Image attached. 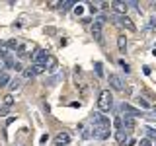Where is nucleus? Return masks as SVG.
<instances>
[{
	"mask_svg": "<svg viewBox=\"0 0 156 146\" xmlns=\"http://www.w3.org/2000/svg\"><path fill=\"white\" fill-rule=\"evenodd\" d=\"M20 84H22V80H12L10 82V90H18Z\"/></svg>",
	"mask_w": 156,
	"mask_h": 146,
	"instance_id": "nucleus-24",
	"label": "nucleus"
},
{
	"mask_svg": "<svg viewBox=\"0 0 156 146\" xmlns=\"http://www.w3.org/2000/svg\"><path fill=\"white\" fill-rule=\"evenodd\" d=\"M139 146H152V142H150L148 138H143V140L139 142Z\"/></svg>",
	"mask_w": 156,
	"mask_h": 146,
	"instance_id": "nucleus-26",
	"label": "nucleus"
},
{
	"mask_svg": "<svg viewBox=\"0 0 156 146\" xmlns=\"http://www.w3.org/2000/svg\"><path fill=\"white\" fill-rule=\"evenodd\" d=\"M43 72H45V66H41V64H33V66H29V68H23V76H26V78L43 74Z\"/></svg>",
	"mask_w": 156,
	"mask_h": 146,
	"instance_id": "nucleus-4",
	"label": "nucleus"
},
{
	"mask_svg": "<svg viewBox=\"0 0 156 146\" xmlns=\"http://www.w3.org/2000/svg\"><path fill=\"white\" fill-rule=\"evenodd\" d=\"M135 117H129V115H125L123 119H121V129H125L127 133H129V130H133L135 129Z\"/></svg>",
	"mask_w": 156,
	"mask_h": 146,
	"instance_id": "nucleus-8",
	"label": "nucleus"
},
{
	"mask_svg": "<svg viewBox=\"0 0 156 146\" xmlns=\"http://www.w3.org/2000/svg\"><path fill=\"white\" fill-rule=\"evenodd\" d=\"M31 61H33V64H45V61H47V53L43 51V49H37L35 53H33V57H31Z\"/></svg>",
	"mask_w": 156,
	"mask_h": 146,
	"instance_id": "nucleus-6",
	"label": "nucleus"
},
{
	"mask_svg": "<svg viewBox=\"0 0 156 146\" xmlns=\"http://www.w3.org/2000/svg\"><path fill=\"white\" fill-rule=\"evenodd\" d=\"M74 14H76V16H82V14H84V8H82V6H76L74 8Z\"/></svg>",
	"mask_w": 156,
	"mask_h": 146,
	"instance_id": "nucleus-27",
	"label": "nucleus"
},
{
	"mask_svg": "<svg viewBox=\"0 0 156 146\" xmlns=\"http://www.w3.org/2000/svg\"><path fill=\"white\" fill-rule=\"evenodd\" d=\"M117 49H119L121 53L127 51V37L123 35V33H119V35H117Z\"/></svg>",
	"mask_w": 156,
	"mask_h": 146,
	"instance_id": "nucleus-14",
	"label": "nucleus"
},
{
	"mask_svg": "<svg viewBox=\"0 0 156 146\" xmlns=\"http://www.w3.org/2000/svg\"><path fill=\"white\" fill-rule=\"evenodd\" d=\"M143 133L146 134V138L152 142V140H156V129H152V127H143Z\"/></svg>",
	"mask_w": 156,
	"mask_h": 146,
	"instance_id": "nucleus-15",
	"label": "nucleus"
},
{
	"mask_svg": "<svg viewBox=\"0 0 156 146\" xmlns=\"http://www.w3.org/2000/svg\"><path fill=\"white\" fill-rule=\"evenodd\" d=\"M98 107H100V113H105L113 107V96H111L109 90H104L100 94V99H98Z\"/></svg>",
	"mask_w": 156,
	"mask_h": 146,
	"instance_id": "nucleus-1",
	"label": "nucleus"
},
{
	"mask_svg": "<svg viewBox=\"0 0 156 146\" xmlns=\"http://www.w3.org/2000/svg\"><path fill=\"white\" fill-rule=\"evenodd\" d=\"M135 142H136V140H135V138H129V140H127V146H133Z\"/></svg>",
	"mask_w": 156,
	"mask_h": 146,
	"instance_id": "nucleus-31",
	"label": "nucleus"
},
{
	"mask_svg": "<svg viewBox=\"0 0 156 146\" xmlns=\"http://www.w3.org/2000/svg\"><path fill=\"white\" fill-rule=\"evenodd\" d=\"M107 82H109V86L113 88V90H117V92H125V80L121 78V74H109Z\"/></svg>",
	"mask_w": 156,
	"mask_h": 146,
	"instance_id": "nucleus-3",
	"label": "nucleus"
},
{
	"mask_svg": "<svg viewBox=\"0 0 156 146\" xmlns=\"http://www.w3.org/2000/svg\"><path fill=\"white\" fill-rule=\"evenodd\" d=\"M131 136H129V133H127L125 129H117V134H115V140L119 144H127V140H129Z\"/></svg>",
	"mask_w": 156,
	"mask_h": 146,
	"instance_id": "nucleus-10",
	"label": "nucleus"
},
{
	"mask_svg": "<svg viewBox=\"0 0 156 146\" xmlns=\"http://www.w3.org/2000/svg\"><path fill=\"white\" fill-rule=\"evenodd\" d=\"M6 84H10V74H6V72H0V88H4Z\"/></svg>",
	"mask_w": 156,
	"mask_h": 146,
	"instance_id": "nucleus-18",
	"label": "nucleus"
},
{
	"mask_svg": "<svg viewBox=\"0 0 156 146\" xmlns=\"http://www.w3.org/2000/svg\"><path fill=\"white\" fill-rule=\"evenodd\" d=\"M121 113H125V115H129V117H139V115H143V113H140V109H136V107L129 105V103H121Z\"/></svg>",
	"mask_w": 156,
	"mask_h": 146,
	"instance_id": "nucleus-5",
	"label": "nucleus"
},
{
	"mask_svg": "<svg viewBox=\"0 0 156 146\" xmlns=\"http://www.w3.org/2000/svg\"><path fill=\"white\" fill-rule=\"evenodd\" d=\"M136 105H139V107H140V109H150V107H152V105H150V103H148V101H146V99H144V97H140V96H139V97H136Z\"/></svg>",
	"mask_w": 156,
	"mask_h": 146,
	"instance_id": "nucleus-17",
	"label": "nucleus"
},
{
	"mask_svg": "<svg viewBox=\"0 0 156 146\" xmlns=\"http://www.w3.org/2000/svg\"><path fill=\"white\" fill-rule=\"evenodd\" d=\"M70 107H74V109H78V107H80V103H78V101H72V103H70Z\"/></svg>",
	"mask_w": 156,
	"mask_h": 146,
	"instance_id": "nucleus-33",
	"label": "nucleus"
},
{
	"mask_svg": "<svg viewBox=\"0 0 156 146\" xmlns=\"http://www.w3.org/2000/svg\"><path fill=\"white\" fill-rule=\"evenodd\" d=\"M94 68H96V74L98 76H104V66H101V62H96V64H94Z\"/></svg>",
	"mask_w": 156,
	"mask_h": 146,
	"instance_id": "nucleus-21",
	"label": "nucleus"
},
{
	"mask_svg": "<svg viewBox=\"0 0 156 146\" xmlns=\"http://www.w3.org/2000/svg\"><path fill=\"white\" fill-rule=\"evenodd\" d=\"M0 66H4V64H2V61H0Z\"/></svg>",
	"mask_w": 156,
	"mask_h": 146,
	"instance_id": "nucleus-36",
	"label": "nucleus"
},
{
	"mask_svg": "<svg viewBox=\"0 0 156 146\" xmlns=\"http://www.w3.org/2000/svg\"><path fill=\"white\" fill-rule=\"evenodd\" d=\"M150 29H152V31H156V19H154V18L150 19Z\"/></svg>",
	"mask_w": 156,
	"mask_h": 146,
	"instance_id": "nucleus-30",
	"label": "nucleus"
},
{
	"mask_svg": "<svg viewBox=\"0 0 156 146\" xmlns=\"http://www.w3.org/2000/svg\"><path fill=\"white\" fill-rule=\"evenodd\" d=\"M10 53H8V47H6V43H0V61H2L4 57H8Z\"/></svg>",
	"mask_w": 156,
	"mask_h": 146,
	"instance_id": "nucleus-20",
	"label": "nucleus"
},
{
	"mask_svg": "<svg viewBox=\"0 0 156 146\" xmlns=\"http://www.w3.org/2000/svg\"><path fill=\"white\" fill-rule=\"evenodd\" d=\"M45 70H51V68H55L57 66V58L55 57H47V61H45Z\"/></svg>",
	"mask_w": 156,
	"mask_h": 146,
	"instance_id": "nucleus-16",
	"label": "nucleus"
},
{
	"mask_svg": "<svg viewBox=\"0 0 156 146\" xmlns=\"http://www.w3.org/2000/svg\"><path fill=\"white\" fill-rule=\"evenodd\" d=\"M72 6H74V2H70V0H66V2L61 4V10H70Z\"/></svg>",
	"mask_w": 156,
	"mask_h": 146,
	"instance_id": "nucleus-23",
	"label": "nucleus"
},
{
	"mask_svg": "<svg viewBox=\"0 0 156 146\" xmlns=\"http://www.w3.org/2000/svg\"><path fill=\"white\" fill-rule=\"evenodd\" d=\"M121 26H123L125 29H129V31H136L135 22H133V19H131L129 16H121Z\"/></svg>",
	"mask_w": 156,
	"mask_h": 146,
	"instance_id": "nucleus-11",
	"label": "nucleus"
},
{
	"mask_svg": "<svg viewBox=\"0 0 156 146\" xmlns=\"http://www.w3.org/2000/svg\"><path fill=\"white\" fill-rule=\"evenodd\" d=\"M152 55H154V57H156V49H154V51H152Z\"/></svg>",
	"mask_w": 156,
	"mask_h": 146,
	"instance_id": "nucleus-34",
	"label": "nucleus"
},
{
	"mask_svg": "<svg viewBox=\"0 0 156 146\" xmlns=\"http://www.w3.org/2000/svg\"><path fill=\"white\" fill-rule=\"evenodd\" d=\"M8 111H10V107H6V105H4V107H2V109H0V117H4V115H6V113H8Z\"/></svg>",
	"mask_w": 156,
	"mask_h": 146,
	"instance_id": "nucleus-28",
	"label": "nucleus"
},
{
	"mask_svg": "<svg viewBox=\"0 0 156 146\" xmlns=\"http://www.w3.org/2000/svg\"><path fill=\"white\" fill-rule=\"evenodd\" d=\"M92 130H94V136H96V138H100V140H107L111 136L109 129H92Z\"/></svg>",
	"mask_w": 156,
	"mask_h": 146,
	"instance_id": "nucleus-13",
	"label": "nucleus"
},
{
	"mask_svg": "<svg viewBox=\"0 0 156 146\" xmlns=\"http://www.w3.org/2000/svg\"><path fill=\"white\" fill-rule=\"evenodd\" d=\"M152 109H154V113H156V105H154V107H152Z\"/></svg>",
	"mask_w": 156,
	"mask_h": 146,
	"instance_id": "nucleus-35",
	"label": "nucleus"
},
{
	"mask_svg": "<svg viewBox=\"0 0 156 146\" xmlns=\"http://www.w3.org/2000/svg\"><path fill=\"white\" fill-rule=\"evenodd\" d=\"M101 29H104V27L94 26V23H92V29H90V31H92V37H94L98 43H101V41H104V33H101Z\"/></svg>",
	"mask_w": 156,
	"mask_h": 146,
	"instance_id": "nucleus-12",
	"label": "nucleus"
},
{
	"mask_svg": "<svg viewBox=\"0 0 156 146\" xmlns=\"http://www.w3.org/2000/svg\"><path fill=\"white\" fill-rule=\"evenodd\" d=\"M12 103H14V97L12 96H6V97H4V105H6V107H12Z\"/></svg>",
	"mask_w": 156,
	"mask_h": 146,
	"instance_id": "nucleus-25",
	"label": "nucleus"
},
{
	"mask_svg": "<svg viewBox=\"0 0 156 146\" xmlns=\"http://www.w3.org/2000/svg\"><path fill=\"white\" fill-rule=\"evenodd\" d=\"M143 72L144 74H150V66H143Z\"/></svg>",
	"mask_w": 156,
	"mask_h": 146,
	"instance_id": "nucleus-32",
	"label": "nucleus"
},
{
	"mask_svg": "<svg viewBox=\"0 0 156 146\" xmlns=\"http://www.w3.org/2000/svg\"><path fill=\"white\" fill-rule=\"evenodd\" d=\"M2 64L6 66V68H14V64H16V62L12 61V55H8V57H4V58H2Z\"/></svg>",
	"mask_w": 156,
	"mask_h": 146,
	"instance_id": "nucleus-19",
	"label": "nucleus"
},
{
	"mask_svg": "<svg viewBox=\"0 0 156 146\" xmlns=\"http://www.w3.org/2000/svg\"><path fill=\"white\" fill-rule=\"evenodd\" d=\"M111 8L115 10V16H117V14H121V16H127V2L115 0V2H111Z\"/></svg>",
	"mask_w": 156,
	"mask_h": 146,
	"instance_id": "nucleus-7",
	"label": "nucleus"
},
{
	"mask_svg": "<svg viewBox=\"0 0 156 146\" xmlns=\"http://www.w3.org/2000/svg\"><path fill=\"white\" fill-rule=\"evenodd\" d=\"M55 140H57V144H61V146H66L68 142H70V134L66 133V130H61L57 136H55Z\"/></svg>",
	"mask_w": 156,
	"mask_h": 146,
	"instance_id": "nucleus-9",
	"label": "nucleus"
},
{
	"mask_svg": "<svg viewBox=\"0 0 156 146\" xmlns=\"http://www.w3.org/2000/svg\"><path fill=\"white\" fill-rule=\"evenodd\" d=\"M92 127L94 129H109V119L104 117L100 111H94L92 113Z\"/></svg>",
	"mask_w": 156,
	"mask_h": 146,
	"instance_id": "nucleus-2",
	"label": "nucleus"
},
{
	"mask_svg": "<svg viewBox=\"0 0 156 146\" xmlns=\"http://www.w3.org/2000/svg\"><path fill=\"white\" fill-rule=\"evenodd\" d=\"M47 140H49V134H43V136H41V138H39V144H45V142H47Z\"/></svg>",
	"mask_w": 156,
	"mask_h": 146,
	"instance_id": "nucleus-29",
	"label": "nucleus"
},
{
	"mask_svg": "<svg viewBox=\"0 0 156 146\" xmlns=\"http://www.w3.org/2000/svg\"><path fill=\"white\" fill-rule=\"evenodd\" d=\"M18 45H20V41H16V39H10V41L6 43L8 51H10V49H18Z\"/></svg>",
	"mask_w": 156,
	"mask_h": 146,
	"instance_id": "nucleus-22",
	"label": "nucleus"
}]
</instances>
